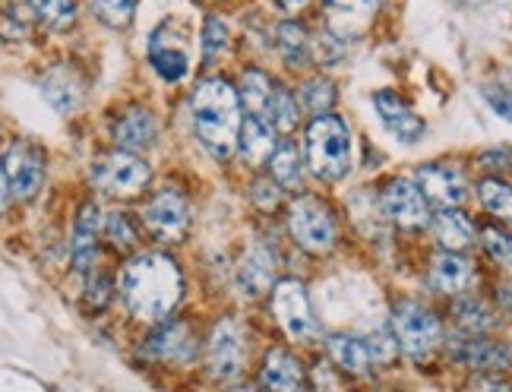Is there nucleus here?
I'll list each match as a JSON object with an SVG mask.
<instances>
[{
  "instance_id": "nucleus-1",
  "label": "nucleus",
  "mask_w": 512,
  "mask_h": 392,
  "mask_svg": "<svg viewBox=\"0 0 512 392\" xmlns=\"http://www.w3.org/2000/svg\"><path fill=\"white\" fill-rule=\"evenodd\" d=\"M181 269L165 253H140L124 266L121 298L133 317L159 323L181 301Z\"/></svg>"
},
{
  "instance_id": "nucleus-2",
  "label": "nucleus",
  "mask_w": 512,
  "mask_h": 392,
  "mask_svg": "<svg viewBox=\"0 0 512 392\" xmlns=\"http://www.w3.org/2000/svg\"><path fill=\"white\" fill-rule=\"evenodd\" d=\"M190 111H193V127L200 136L203 149L212 159H228L241 140V95L231 89L228 80H203L193 89L190 98Z\"/></svg>"
},
{
  "instance_id": "nucleus-3",
  "label": "nucleus",
  "mask_w": 512,
  "mask_h": 392,
  "mask_svg": "<svg viewBox=\"0 0 512 392\" xmlns=\"http://www.w3.org/2000/svg\"><path fill=\"white\" fill-rule=\"evenodd\" d=\"M307 165L323 181H342L351 168V136L336 114L313 117L307 127Z\"/></svg>"
},
{
  "instance_id": "nucleus-4",
  "label": "nucleus",
  "mask_w": 512,
  "mask_h": 392,
  "mask_svg": "<svg viewBox=\"0 0 512 392\" xmlns=\"http://www.w3.org/2000/svg\"><path fill=\"white\" fill-rule=\"evenodd\" d=\"M392 332H396L399 348L411 361H424L430 358L440 345V320L433 317L427 307L418 301H402L392 310Z\"/></svg>"
},
{
  "instance_id": "nucleus-5",
  "label": "nucleus",
  "mask_w": 512,
  "mask_h": 392,
  "mask_svg": "<svg viewBox=\"0 0 512 392\" xmlns=\"http://www.w3.org/2000/svg\"><path fill=\"white\" fill-rule=\"evenodd\" d=\"M288 231L310 253H326L336 244V222H332L329 209L313 200V196H301L288 209Z\"/></svg>"
},
{
  "instance_id": "nucleus-6",
  "label": "nucleus",
  "mask_w": 512,
  "mask_h": 392,
  "mask_svg": "<svg viewBox=\"0 0 512 392\" xmlns=\"http://www.w3.org/2000/svg\"><path fill=\"white\" fill-rule=\"evenodd\" d=\"M272 310H275V320H279L282 329L288 332V339L304 342V345L317 342L320 326H317V320H313L301 282H294V279L275 282V288H272Z\"/></svg>"
},
{
  "instance_id": "nucleus-7",
  "label": "nucleus",
  "mask_w": 512,
  "mask_h": 392,
  "mask_svg": "<svg viewBox=\"0 0 512 392\" xmlns=\"http://www.w3.org/2000/svg\"><path fill=\"white\" fill-rule=\"evenodd\" d=\"M152 178L149 165L133 152H114L108 159H102L92 171L95 187L108 196H133L136 190H143Z\"/></svg>"
},
{
  "instance_id": "nucleus-8",
  "label": "nucleus",
  "mask_w": 512,
  "mask_h": 392,
  "mask_svg": "<svg viewBox=\"0 0 512 392\" xmlns=\"http://www.w3.org/2000/svg\"><path fill=\"white\" fill-rule=\"evenodd\" d=\"M45 181V162L42 152L29 143H13L4 155V200L10 203L16 200H29L38 190H42Z\"/></svg>"
},
{
  "instance_id": "nucleus-9",
  "label": "nucleus",
  "mask_w": 512,
  "mask_h": 392,
  "mask_svg": "<svg viewBox=\"0 0 512 392\" xmlns=\"http://www.w3.org/2000/svg\"><path fill=\"white\" fill-rule=\"evenodd\" d=\"M149 64L165 83L184 80L190 70V51L184 32H177L174 23H162L149 38Z\"/></svg>"
},
{
  "instance_id": "nucleus-10",
  "label": "nucleus",
  "mask_w": 512,
  "mask_h": 392,
  "mask_svg": "<svg viewBox=\"0 0 512 392\" xmlns=\"http://www.w3.org/2000/svg\"><path fill=\"white\" fill-rule=\"evenodd\" d=\"M143 219H146V228L159 241H181L190 222V209L177 190H162V193H155L149 206L143 209Z\"/></svg>"
},
{
  "instance_id": "nucleus-11",
  "label": "nucleus",
  "mask_w": 512,
  "mask_h": 392,
  "mask_svg": "<svg viewBox=\"0 0 512 392\" xmlns=\"http://www.w3.org/2000/svg\"><path fill=\"white\" fill-rule=\"evenodd\" d=\"M244 364V332L234 320H222L209 336V370L215 380H234Z\"/></svg>"
},
{
  "instance_id": "nucleus-12",
  "label": "nucleus",
  "mask_w": 512,
  "mask_h": 392,
  "mask_svg": "<svg viewBox=\"0 0 512 392\" xmlns=\"http://www.w3.org/2000/svg\"><path fill=\"white\" fill-rule=\"evenodd\" d=\"M383 212L402 228H424L430 222L427 196L411 181H389L383 187Z\"/></svg>"
},
{
  "instance_id": "nucleus-13",
  "label": "nucleus",
  "mask_w": 512,
  "mask_h": 392,
  "mask_svg": "<svg viewBox=\"0 0 512 392\" xmlns=\"http://www.w3.org/2000/svg\"><path fill=\"white\" fill-rule=\"evenodd\" d=\"M418 187L424 190L427 200L440 203L443 209H456L468 196L465 174L452 165H424L418 171Z\"/></svg>"
},
{
  "instance_id": "nucleus-14",
  "label": "nucleus",
  "mask_w": 512,
  "mask_h": 392,
  "mask_svg": "<svg viewBox=\"0 0 512 392\" xmlns=\"http://www.w3.org/2000/svg\"><path fill=\"white\" fill-rule=\"evenodd\" d=\"M373 108H377L383 127H386L392 136H396V140H402V143H415V140H421L424 121L402 102V98H399L396 92H377V95H373Z\"/></svg>"
},
{
  "instance_id": "nucleus-15",
  "label": "nucleus",
  "mask_w": 512,
  "mask_h": 392,
  "mask_svg": "<svg viewBox=\"0 0 512 392\" xmlns=\"http://www.w3.org/2000/svg\"><path fill=\"white\" fill-rule=\"evenodd\" d=\"M275 253L266 247V244H253L244 260L238 266V285H241V294H247V298H260L263 291L275 288Z\"/></svg>"
},
{
  "instance_id": "nucleus-16",
  "label": "nucleus",
  "mask_w": 512,
  "mask_h": 392,
  "mask_svg": "<svg viewBox=\"0 0 512 392\" xmlns=\"http://www.w3.org/2000/svg\"><path fill=\"white\" fill-rule=\"evenodd\" d=\"M260 383L266 392H307V374L298 358H291L288 351L275 348L266 355Z\"/></svg>"
},
{
  "instance_id": "nucleus-17",
  "label": "nucleus",
  "mask_w": 512,
  "mask_h": 392,
  "mask_svg": "<svg viewBox=\"0 0 512 392\" xmlns=\"http://www.w3.org/2000/svg\"><path fill=\"white\" fill-rule=\"evenodd\" d=\"M475 282V269L459 253H437L430 263V285L440 294H459Z\"/></svg>"
},
{
  "instance_id": "nucleus-18",
  "label": "nucleus",
  "mask_w": 512,
  "mask_h": 392,
  "mask_svg": "<svg viewBox=\"0 0 512 392\" xmlns=\"http://www.w3.org/2000/svg\"><path fill=\"white\" fill-rule=\"evenodd\" d=\"M155 136H159V130H155V121L146 108H130L121 121L114 124V143L133 155L149 149L155 143Z\"/></svg>"
},
{
  "instance_id": "nucleus-19",
  "label": "nucleus",
  "mask_w": 512,
  "mask_h": 392,
  "mask_svg": "<svg viewBox=\"0 0 512 392\" xmlns=\"http://www.w3.org/2000/svg\"><path fill=\"white\" fill-rule=\"evenodd\" d=\"M149 355L159 361H171V364H187L193 358V339H190L187 326H181V323L162 326L149 339Z\"/></svg>"
},
{
  "instance_id": "nucleus-20",
  "label": "nucleus",
  "mask_w": 512,
  "mask_h": 392,
  "mask_svg": "<svg viewBox=\"0 0 512 392\" xmlns=\"http://www.w3.org/2000/svg\"><path fill=\"white\" fill-rule=\"evenodd\" d=\"M95 238H98V206L86 203L76 215V225H73V247H70V257L73 266L80 272H89L92 260H95Z\"/></svg>"
},
{
  "instance_id": "nucleus-21",
  "label": "nucleus",
  "mask_w": 512,
  "mask_h": 392,
  "mask_svg": "<svg viewBox=\"0 0 512 392\" xmlns=\"http://www.w3.org/2000/svg\"><path fill=\"white\" fill-rule=\"evenodd\" d=\"M241 155L250 165H263L266 159L275 155V127L260 121V117H247L244 127H241V140H238Z\"/></svg>"
},
{
  "instance_id": "nucleus-22",
  "label": "nucleus",
  "mask_w": 512,
  "mask_h": 392,
  "mask_svg": "<svg viewBox=\"0 0 512 392\" xmlns=\"http://www.w3.org/2000/svg\"><path fill=\"white\" fill-rule=\"evenodd\" d=\"M430 225H433V238H437L440 247L449 253H456V250H462L475 241V225H471L456 209H440L437 215H433Z\"/></svg>"
},
{
  "instance_id": "nucleus-23",
  "label": "nucleus",
  "mask_w": 512,
  "mask_h": 392,
  "mask_svg": "<svg viewBox=\"0 0 512 392\" xmlns=\"http://www.w3.org/2000/svg\"><path fill=\"white\" fill-rule=\"evenodd\" d=\"M80 80L70 73V70H64V67H57V70H51L45 80H42V95L48 98V105L54 108V111H61V114H67V111H73L76 105H80Z\"/></svg>"
},
{
  "instance_id": "nucleus-24",
  "label": "nucleus",
  "mask_w": 512,
  "mask_h": 392,
  "mask_svg": "<svg viewBox=\"0 0 512 392\" xmlns=\"http://www.w3.org/2000/svg\"><path fill=\"white\" fill-rule=\"evenodd\" d=\"M456 358L475 370H503L509 367V351L497 342H484V339H465L456 348Z\"/></svg>"
},
{
  "instance_id": "nucleus-25",
  "label": "nucleus",
  "mask_w": 512,
  "mask_h": 392,
  "mask_svg": "<svg viewBox=\"0 0 512 392\" xmlns=\"http://www.w3.org/2000/svg\"><path fill=\"white\" fill-rule=\"evenodd\" d=\"M275 86L266 73L260 70H247L244 73V83H241V98L250 111V117H260V121L269 124V111H272V98H275Z\"/></svg>"
},
{
  "instance_id": "nucleus-26",
  "label": "nucleus",
  "mask_w": 512,
  "mask_h": 392,
  "mask_svg": "<svg viewBox=\"0 0 512 392\" xmlns=\"http://www.w3.org/2000/svg\"><path fill=\"white\" fill-rule=\"evenodd\" d=\"M329 355L345 370V374H367L370 364H373L370 348L361 339H354V336H332L329 339Z\"/></svg>"
},
{
  "instance_id": "nucleus-27",
  "label": "nucleus",
  "mask_w": 512,
  "mask_h": 392,
  "mask_svg": "<svg viewBox=\"0 0 512 392\" xmlns=\"http://www.w3.org/2000/svg\"><path fill=\"white\" fill-rule=\"evenodd\" d=\"M452 317H456L459 329H465L468 336H481L490 326H494V310L478 298H462L452 307Z\"/></svg>"
},
{
  "instance_id": "nucleus-28",
  "label": "nucleus",
  "mask_w": 512,
  "mask_h": 392,
  "mask_svg": "<svg viewBox=\"0 0 512 392\" xmlns=\"http://www.w3.org/2000/svg\"><path fill=\"white\" fill-rule=\"evenodd\" d=\"M275 35H279V51L291 67H304L310 61V38H307L304 26L282 23Z\"/></svg>"
},
{
  "instance_id": "nucleus-29",
  "label": "nucleus",
  "mask_w": 512,
  "mask_h": 392,
  "mask_svg": "<svg viewBox=\"0 0 512 392\" xmlns=\"http://www.w3.org/2000/svg\"><path fill=\"white\" fill-rule=\"evenodd\" d=\"M29 7L45 26L64 32L76 23V4L73 0H29Z\"/></svg>"
},
{
  "instance_id": "nucleus-30",
  "label": "nucleus",
  "mask_w": 512,
  "mask_h": 392,
  "mask_svg": "<svg viewBox=\"0 0 512 392\" xmlns=\"http://www.w3.org/2000/svg\"><path fill=\"white\" fill-rule=\"evenodd\" d=\"M269 168H272V178L279 181L282 187H298L301 184V159H298V149L294 146H279L275 155L269 159Z\"/></svg>"
},
{
  "instance_id": "nucleus-31",
  "label": "nucleus",
  "mask_w": 512,
  "mask_h": 392,
  "mask_svg": "<svg viewBox=\"0 0 512 392\" xmlns=\"http://www.w3.org/2000/svg\"><path fill=\"white\" fill-rule=\"evenodd\" d=\"M92 13L102 19L105 26L111 29H124L133 23V13H136V0H89Z\"/></svg>"
},
{
  "instance_id": "nucleus-32",
  "label": "nucleus",
  "mask_w": 512,
  "mask_h": 392,
  "mask_svg": "<svg viewBox=\"0 0 512 392\" xmlns=\"http://www.w3.org/2000/svg\"><path fill=\"white\" fill-rule=\"evenodd\" d=\"M301 121V114H298V102H294V95L288 89H275V98H272V111H269V124L279 130V133H288L294 130Z\"/></svg>"
},
{
  "instance_id": "nucleus-33",
  "label": "nucleus",
  "mask_w": 512,
  "mask_h": 392,
  "mask_svg": "<svg viewBox=\"0 0 512 392\" xmlns=\"http://www.w3.org/2000/svg\"><path fill=\"white\" fill-rule=\"evenodd\" d=\"M478 193H481V203L487 212H494L497 219L512 225V187H506L500 181H484Z\"/></svg>"
},
{
  "instance_id": "nucleus-34",
  "label": "nucleus",
  "mask_w": 512,
  "mask_h": 392,
  "mask_svg": "<svg viewBox=\"0 0 512 392\" xmlns=\"http://www.w3.org/2000/svg\"><path fill=\"white\" fill-rule=\"evenodd\" d=\"M329 13L336 19H345V23H367V19L377 13L380 0H326Z\"/></svg>"
},
{
  "instance_id": "nucleus-35",
  "label": "nucleus",
  "mask_w": 512,
  "mask_h": 392,
  "mask_svg": "<svg viewBox=\"0 0 512 392\" xmlns=\"http://www.w3.org/2000/svg\"><path fill=\"white\" fill-rule=\"evenodd\" d=\"M105 238L111 241L114 250H133L136 247V228L130 225V219L124 212H111L105 219Z\"/></svg>"
},
{
  "instance_id": "nucleus-36",
  "label": "nucleus",
  "mask_w": 512,
  "mask_h": 392,
  "mask_svg": "<svg viewBox=\"0 0 512 392\" xmlns=\"http://www.w3.org/2000/svg\"><path fill=\"white\" fill-rule=\"evenodd\" d=\"M301 102L307 105V111L313 114H329L332 102H336V89H332L329 80H310L304 89H301Z\"/></svg>"
},
{
  "instance_id": "nucleus-37",
  "label": "nucleus",
  "mask_w": 512,
  "mask_h": 392,
  "mask_svg": "<svg viewBox=\"0 0 512 392\" xmlns=\"http://www.w3.org/2000/svg\"><path fill=\"white\" fill-rule=\"evenodd\" d=\"M228 51V26L219 16H209L203 26V57L206 61H215Z\"/></svg>"
},
{
  "instance_id": "nucleus-38",
  "label": "nucleus",
  "mask_w": 512,
  "mask_h": 392,
  "mask_svg": "<svg viewBox=\"0 0 512 392\" xmlns=\"http://www.w3.org/2000/svg\"><path fill=\"white\" fill-rule=\"evenodd\" d=\"M481 244L497 263H512V238H509V234H503L497 228H484L481 231Z\"/></svg>"
},
{
  "instance_id": "nucleus-39",
  "label": "nucleus",
  "mask_w": 512,
  "mask_h": 392,
  "mask_svg": "<svg viewBox=\"0 0 512 392\" xmlns=\"http://www.w3.org/2000/svg\"><path fill=\"white\" fill-rule=\"evenodd\" d=\"M484 102L494 108L497 117L503 121H512V92L509 89H500V86H487L484 89Z\"/></svg>"
},
{
  "instance_id": "nucleus-40",
  "label": "nucleus",
  "mask_w": 512,
  "mask_h": 392,
  "mask_svg": "<svg viewBox=\"0 0 512 392\" xmlns=\"http://www.w3.org/2000/svg\"><path fill=\"white\" fill-rule=\"evenodd\" d=\"M367 348H370V355L377 361H389L392 355H396V332H392V336H389V332H377Z\"/></svg>"
},
{
  "instance_id": "nucleus-41",
  "label": "nucleus",
  "mask_w": 512,
  "mask_h": 392,
  "mask_svg": "<svg viewBox=\"0 0 512 392\" xmlns=\"http://www.w3.org/2000/svg\"><path fill=\"white\" fill-rule=\"evenodd\" d=\"M111 301V282L108 279H92L89 282V304L98 310V307H105Z\"/></svg>"
},
{
  "instance_id": "nucleus-42",
  "label": "nucleus",
  "mask_w": 512,
  "mask_h": 392,
  "mask_svg": "<svg viewBox=\"0 0 512 392\" xmlns=\"http://www.w3.org/2000/svg\"><path fill=\"white\" fill-rule=\"evenodd\" d=\"M256 203H260L263 209L269 206H275V203H279V190H275L272 184H256Z\"/></svg>"
},
{
  "instance_id": "nucleus-43",
  "label": "nucleus",
  "mask_w": 512,
  "mask_h": 392,
  "mask_svg": "<svg viewBox=\"0 0 512 392\" xmlns=\"http://www.w3.org/2000/svg\"><path fill=\"white\" fill-rule=\"evenodd\" d=\"M475 392H512V386L497 380V377H478L475 380Z\"/></svg>"
},
{
  "instance_id": "nucleus-44",
  "label": "nucleus",
  "mask_w": 512,
  "mask_h": 392,
  "mask_svg": "<svg viewBox=\"0 0 512 392\" xmlns=\"http://www.w3.org/2000/svg\"><path fill=\"white\" fill-rule=\"evenodd\" d=\"M275 4H279L282 10H288V13H298V10H304L310 0H275Z\"/></svg>"
},
{
  "instance_id": "nucleus-45",
  "label": "nucleus",
  "mask_w": 512,
  "mask_h": 392,
  "mask_svg": "<svg viewBox=\"0 0 512 392\" xmlns=\"http://www.w3.org/2000/svg\"><path fill=\"white\" fill-rule=\"evenodd\" d=\"M459 4H484V0H459Z\"/></svg>"
},
{
  "instance_id": "nucleus-46",
  "label": "nucleus",
  "mask_w": 512,
  "mask_h": 392,
  "mask_svg": "<svg viewBox=\"0 0 512 392\" xmlns=\"http://www.w3.org/2000/svg\"><path fill=\"white\" fill-rule=\"evenodd\" d=\"M231 392H253V389H247V386H244V389H231Z\"/></svg>"
}]
</instances>
